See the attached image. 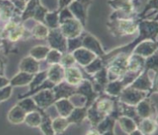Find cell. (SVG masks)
Returning a JSON list of instances; mask_svg holds the SVG:
<instances>
[{
    "mask_svg": "<svg viewBox=\"0 0 158 135\" xmlns=\"http://www.w3.org/2000/svg\"><path fill=\"white\" fill-rule=\"evenodd\" d=\"M83 27L81 22L74 18L66 19L59 24V29L67 39L74 38L83 33Z\"/></svg>",
    "mask_w": 158,
    "mask_h": 135,
    "instance_id": "5",
    "label": "cell"
},
{
    "mask_svg": "<svg viewBox=\"0 0 158 135\" xmlns=\"http://www.w3.org/2000/svg\"><path fill=\"white\" fill-rule=\"evenodd\" d=\"M64 71L65 68L61 63L50 65L47 69L48 80L54 84L60 83L64 80Z\"/></svg>",
    "mask_w": 158,
    "mask_h": 135,
    "instance_id": "16",
    "label": "cell"
},
{
    "mask_svg": "<svg viewBox=\"0 0 158 135\" xmlns=\"http://www.w3.org/2000/svg\"><path fill=\"white\" fill-rule=\"evenodd\" d=\"M157 51V42L146 39L142 41L133 50L132 53H135L143 58H147Z\"/></svg>",
    "mask_w": 158,
    "mask_h": 135,
    "instance_id": "11",
    "label": "cell"
},
{
    "mask_svg": "<svg viewBox=\"0 0 158 135\" xmlns=\"http://www.w3.org/2000/svg\"><path fill=\"white\" fill-rule=\"evenodd\" d=\"M60 63H61L64 68L69 67V66H72V65L75 64V59H74V56H73L72 53L66 52V53H64V54H63V57H62Z\"/></svg>",
    "mask_w": 158,
    "mask_h": 135,
    "instance_id": "40",
    "label": "cell"
},
{
    "mask_svg": "<svg viewBox=\"0 0 158 135\" xmlns=\"http://www.w3.org/2000/svg\"><path fill=\"white\" fill-rule=\"evenodd\" d=\"M77 1L82 3V4L85 5L86 7L89 6L90 3H91V2H92V0H77Z\"/></svg>",
    "mask_w": 158,
    "mask_h": 135,
    "instance_id": "46",
    "label": "cell"
},
{
    "mask_svg": "<svg viewBox=\"0 0 158 135\" xmlns=\"http://www.w3.org/2000/svg\"><path fill=\"white\" fill-rule=\"evenodd\" d=\"M76 93L81 94L86 98V107H89L100 95L94 90L90 80H84V79L76 86Z\"/></svg>",
    "mask_w": 158,
    "mask_h": 135,
    "instance_id": "10",
    "label": "cell"
},
{
    "mask_svg": "<svg viewBox=\"0 0 158 135\" xmlns=\"http://www.w3.org/2000/svg\"><path fill=\"white\" fill-rule=\"evenodd\" d=\"M32 99L39 108L45 110L53 105L55 101L54 93L52 91V89H44L34 94Z\"/></svg>",
    "mask_w": 158,
    "mask_h": 135,
    "instance_id": "8",
    "label": "cell"
},
{
    "mask_svg": "<svg viewBox=\"0 0 158 135\" xmlns=\"http://www.w3.org/2000/svg\"><path fill=\"white\" fill-rule=\"evenodd\" d=\"M144 69L157 72V53L156 52L145 58Z\"/></svg>",
    "mask_w": 158,
    "mask_h": 135,
    "instance_id": "39",
    "label": "cell"
},
{
    "mask_svg": "<svg viewBox=\"0 0 158 135\" xmlns=\"http://www.w3.org/2000/svg\"><path fill=\"white\" fill-rule=\"evenodd\" d=\"M7 62H8L7 57L3 54V52L0 51V75L4 74L5 68H6Z\"/></svg>",
    "mask_w": 158,
    "mask_h": 135,
    "instance_id": "42",
    "label": "cell"
},
{
    "mask_svg": "<svg viewBox=\"0 0 158 135\" xmlns=\"http://www.w3.org/2000/svg\"><path fill=\"white\" fill-rule=\"evenodd\" d=\"M17 104L20 107H22L23 110L26 113L32 112V111H37V110L40 109L38 106H36V104H35L34 100L32 99V97L31 96L24 97V98L19 99V101Z\"/></svg>",
    "mask_w": 158,
    "mask_h": 135,
    "instance_id": "35",
    "label": "cell"
},
{
    "mask_svg": "<svg viewBox=\"0 0 158 135\" xmlns=\"http://www.w3.org/2000/svg\"><path fill=\"white\" fill-rule=\"evenodd\" d=\"M117 120L118 121L120 128L127 134H141L137 129V122L131 117L121 115Z\"/></svg>",
    "mask_w": 158,
    "mask_h": 135,
    "instance_id": "17",
    "label": "cell"
},
{
    "mask_svg": "<svg viewBox=\"0 0 158 135\" xmlns=\"http://www.w3.org/2000/svg\"><path fill=\"white\" fill-rule=\"evenodd\" d=\"M138 17L127 19H109L106 24L110 33L115 36H125L135 34L138 31Z\"/></svg>",
    "mask_w": 158,
    "mask_h": 135,
    "instance_id": "2",
    "label": "cell"
},
{
    "mask_svg": "<svg viewBox=\"0 0 158 135\" xmlns=\"http://www.w3.org/2000/svg\"><path fill=\"white\" fill-rule=\"evenodd\" d=\"M136 0H108V5L114 10L110 19H127L135 15Z\"/></svg>",
    "mask_w": 158,
    "mask_h": 135,
    "instance_id": "3",
    "label": "cell"
},
{
    "mask_svg": "<svg viewBox=\"0 0 158 135\" xmlns=\"http://www.w3.org/2000/svg\"><path fill=\"white\" fill-rule=\"evenodd\" d=\"M3 46V39L1 37V35H0V48L2 47Z\"/></svg>",
    "mask_w": 158,
    "mask_h": 135,
    "instance_id": "47",
    "label": "cell"
},
{
    "mask_svg": "<svg viewBox=\"0 0 158 135\" xmlns=\"http://www.w3.org/2000/svg\"><path fill=\"white\" fill-rule=\"evenodd\" d=\"M69 125L70 124H69L67 117H64L59 116L52 121V129L54 131L55 134L63 133L66 129H68Z\"/></svg>",
    "mask_w": 158,
    "mask_h": 135,
    "instance_id": "31",
    "label": "cell"
},
{
    "mask_svg": "<svg viewBox=\"0 0 158 135\" xmlns=\"http://www.w3.org/2000/svg\"><path fill=\"white\" fill-rule=\"evenodd\" d=\"M53 105L58 111L59 116L64 117H67L70 114L72 110L74 108V105L69 100V98H62L59 100H55Z\"/></svg>",
    "mask_w": 158,
    "mask_h": 135,
    "instance_id": "24",
    "label": "cell"
},
{
    "mask_svg": "<svg viewBox=\"0 0 158 135\" xmlns=\"http://www.w3.org/2000/svg\"><path fill=\"white\" fill-rule=\"evenodd\" d=\"M10 1L14 4V6L15 7L17 11L20 14H22L26 6V3L28 2L27 0H10Z\"/></svg>",
    "mask_w": 158,
    "mask_h": 135,
    "instance_id": "41",
    "label": "cell"
},
{
    "mask_svg": "<svg viewBox=\"0 0 158 135\" xmlns=\"http://www.w3.org/2000/svg\"><path fill=\"white\" fill-rule=\"evenodd\" d=\"M62 57H63V53L60 52L56 49H50L46 57V61L47 63L50 65L56 64V63H60L61 62Z\"/></svg>",
    "mask_w": 158,
    "mask_h": 135,
    "instance_id": "38",
    "label": "cell"
},
{
    "mask_svg": "<svg viewBox=\"0 0 158 135\" xmlns=\"http://www.w3.org/2000/svg\"><path fill=\"white\" fill-rule=\"evenodd\" d=\"M47 79H48L47 69L43 71H39L38 73L34 74L32 80L31 81V83L29 84L30 91H32V90H35L36 88H38Z\"/></svg>",
    "mask_w": 158,
    "mask_h": 135,
    "instance_id": "36",
    "label": "cell"
},
{
    "mask_svg": "<svg viewBox=\"0 0 158 135\" xmlns=\"http://www.w3.org/2000/svg\"><path fill=\"white\" fill-rule=\"evenodd\" d=\"M135 112L139 119L152 117L156 115V101L151 100L149 96L144 98L135 106Z\"/></svg>",
    "mask_w": 158,
    "mask_h": 135,
    "instance_id": "7",
    "label": "cell"
},
{
    "mask_svg": "<svg viewBox=\"0 0 158 135\" xmlns=\"http://www.w3.org/2000/svg\"><path fill=\"white\" fill-rule=\"evenodd\" d=\"M86 134H99V133L97 131V129H96V127H93V129H91L86 132Z\"/></svg>",
    "mask_w": 158,
    "mask_h": 135,
    "instance_id": "45",
    "label": "cell"
},
{
    "mask_svg": "<svg viewBox=\"0 0 158 135\" xmlns=\"http://www.w3.org/2000/svg\"><path fill=\"white\" fill-rule=\"evenodd\" d=\"M52 91L54 93L55 100L62 98H69L71 96L76 93V86H73L64 80L55 84L52 88Z\"/></svg>",
    "mask_w": 158,
    "mask_h": 135,
    "instance_id": "12",
    "label": "cell"
},
{
    "mask_svg": "<svg viewBox=\"0 0 158 135\" xmlns=\"http://www.w3.org/2000/svg\"><path fill=\"white\" fill-rule=\"evenodd\" d=\"M26 112L23 110L22 107L16 104L9 111L7 118L9 122L13 123V124H20L25 121Z\"/></svg>",
    "mask_w": 158,
    "mask_h": 135,
    "instance_id": "22",
    "label": "cell"
},
{
    "mask_svg": "<svg viewBox=\"0 0 158 135\" xmlns=\"http://www.w3.org/2000/svg\"><path fill=\"white\" fill-rule=\"evenodd\" d=\"M19 68V71L35 74L40 71V61H37L36 59L29 55L20 61Z\"/></svg>",
    "mask_w": 158,
    "mask_h": 135,
    "instance_id": "18",
    "label": "cell"
},
{
    "mask_svg": "<svg viewBox=\"0 0 158 135\" xmlns=\"http://www.w3.org/2000/svg\"><path fill=\"white\" fill-rule=\"evenodd\" d=\"M68 9L73 14L74 19L79 20L83 26H85L86 24V19H87V9L84 4H82L77 0H74L72 3L68 6Z\"/></svg>",
    "mask_w": 158,
    "mask_h": 135,
    "instance_id": "13",
    "label": "cell"
},
{
    "mask_svg": "<svg viewBox=\"0 0 158 135\" xmlns=\"http://www.w3.org/2000/svg\"><path fill=\"white\" fill-rule=\"evenodd\" d=\"M40 3H41V1H39V0H29L27 2L26 8H25V10L21 14V16H20L22 22H26V20L33 19L35 11H36V9H37V6Z\"/></svg>",
    "mask_w": 158,
    "mask_h": 135,
    "instance_id": "28",
    "label": "cell"
},
{
    "mask_svg": "<svg viewBox=\"0 0 158 135\" xmlns=\"http://www.w3.org/2000/svg\"><path fill=\"white\" fill-rule=\"evenodd\" d=\"M74 0H58V9L57 10L60 11L63 9L68 7Z\"/></svg>",
    "mask_w": 158,
    "mask_h": 135,
    "instance_id": "43",
    "label": "cell"
},
{
    "mask_svg": "<svg viewBox=\"0 0 158 135\" xmlns=\"http://www.w3.org/2000/svg\"><path fill=\"white\" fill-rule=\"evenodd\" d=\"M40 109L26 113L25 121H24L26 125L31 128H39L42 122V114H41Z\"/></svg>",
    "mask_w": 158,
    "mask_h": 135,
    "instance_id": "30",
    "label": "cell"
},
{
    "mask_svg": "<svg viewBox=\"0 0 158 135\" xmlns=\"http://www.w3.org/2000/svg\"><path fill=\"white\" fill-rule=\"evenodd\" d=\"M50 49H51L50 47H48V46H35L30 50V56H31L37 61H42L43 59H45Z\"/></svg>",
    "mask_w": 158,
    "mask_h": 135,
    "instance_id": "32",
    "label": "cell"
},
{
    "mask_svg": "<svg viewBox=\"0 0 158 135\" xmlns=\"http://www.w3.org/2000/svg\"><path fill=\"white\" fill-rule=\"evenodd\" d=\"M123 89H124V86H123V83L120 80V79H118L116 80L108 81L104 88L103 92L106 95H108L109 96L118 98Z\"/></svg>",
    "mask_w": 158,
    "mask_h": 135,
    "instance_id": "26",
    "label": "cell"
},
{
    "mask_svg": "<svg viewBox=\"0 0 158 135\" xmlns=\"http://www.w3.org/2000/svg\"><path fill=\"white\" fill-rule=\"evenodd\" d=\"M10 84V80L7 79L4 75H0V89H2L3 87L7 86Z\"/></svg>",
    "mask_w": 158,
    "mask_h": 135,
    "instance_id": "44",
    "label": "cell"
},
{
    "mask_svg": "<svg viewBox=\"0 0 158 135\" xmlns=\"http://www.w3.org/2000/svg\"><path fill=\"white\" fill-rule=\"evenodd\" d=\"M82 38L83 33L77 37L67 39V52L72 53L76 49L82 47Z\"/></svg>",
    "mask_w": 158,
    "mask_h": 135,
    "instance_id": "37",
    "label": "cell"
},
{
    "mask_svg": "<svg viewBox=\"0 0 158 135\" xmlns=\"http://www.w3.org/2000/svg\"><path fill=\"white\" fill-rule=\"evenodd\" d=\"M145 58L135 53H131L128 58L127 70L129 72H141L144 70Z\"/></svg>",
    "mask_w": 158,
    "mask_h": 135,
    "instance_id": "21",
    "label": "cell"
},
{
    "mask_svg": "<svg viewBox=\"0 0 158 135\" xmlns=\"http://www.w3.org/2000/svg\"><path fill=\"white\" fill-rule=\"evenodd\" d=\"M137 129L141 134H153L157 129L156 119L153 117H146L139 120L137 123Z\"/></svg>",
    "mask_w": 158,
    "mask_h": 135,
    "instance_id": "19",
    "label": "cell"
},
{
    "mask_svg": "<svg viewBox=\"0 0 158 135\" xmlns=\"http://www.w3.org/2000/svg\"><path fill=\"white\" fill-rule=\"evenodd\" d=\"M83 74L81 69L74 65L69 66V67L65 68L64 71V80L68 84L73 85V86H77L78 84L83 80Z\"/></svg>",
    "mask_w": 158,
    "mask_h": 135,
    "instance_id": "15",
    "label": "cell"
},
{
    "mask_svg": "<svg viewBox=\"0 0 158 135\" xmlns=\"http://www.w3.org/2000/svg\"><path fill=\"white\" fill-rule=\"evenodd\" d=\"M34 74H29L26 72L19 71V73L15 74L11 80H10V84L13 87L25 86V85H29L31 81L32 80Z\"/></svg>",
    "mask_w": 158,
    "mask_h": 135,
    "instance_id": "25",
    "label": "cell"
},
{
    "mask_svg": "<svg viewBox=\"0 0 158 135\" xmlns=\"http://www.w3.org/2000/svg\"><path fill=\"white\" fill-rule=\"evenodd\" d=\"M47 40L50 48L56 49L63 54L67 52V38L63 35L59 28L49 30Z\"/></svg>",
    "mask_w": 158,
    "mask_h": 135,
    "instance_id": "6",
    "label": "cell"
},
{
    "mask_svg": "<svg viewBox=\"0 0 158 135\" xmlns=\"http://www.w3.org/2000/svg\"><path fill=\"white\" fill-rule=\"evenodd\" d=\"M72 54L75 59V63H79L83 68L85 67L90 63H91L97 57V55L94 54L93 52H91L83 47L76 49L75 51L72 52Z\"/></svg>",
    "mask_w": 158,
    "mask_h": 135,
    "instance_id": "14",
    "label": "cell"
},
{
    "mask_svg": "<svg viewBox=\"0 0 158 135\" xmlns=\"http://www.w3.org/2000/svg\"><path fill=\"white\" fill-rule=\"evenodd\" d=\"M104 67H105V63H104L103 60L100 57H97L91 63L84 67V69L86 74L92 75Z\"/></svg>",
    "mask_w": 158,
    "mask_h": 135,
    "instance_id": "34",
    "label": "cell"
},
{
    "mask_svg": "<svg viewBox=\"0 0 158 135\" xmlns=\"http://www.w3.org/2000/svg\"><path fill=\"white\" fill-rule=\"evenodd\" d=\"M35 25L31 29V35L37 40H47L49 33V28L44 23L35 21Z\"/></svg>",
    "mask_w": 158,
    "mask_h": 135,
    "instance_id": "27",
    "label": "cell"
},
{
    "mask_svg": "<svg viewBox=\"0 0 158 135\" xmlns=\"http://www.w3.org/2000/svg\"><path fill=\"white\" fill-rule=\"evenodd\" d=\"M44 24L48 26L49 30L59 28V19H58V11H51L46 14L44 18Z\"/></svg>",
    "mask_w": 158,
    "mask_h": 135,
    "instance_id": "33",
    "label": "cell"
},
{
    "mask_svg": "<svg viewBox=\"0 0 158 135\" xmlns=\"http://www.w3.org/2000/svg\"><path fill=\"white\" fill-rule=\"evenodd\" d=\"M41 114H42V122L39 126V129L42 133L46 135L55 134L54 131L52 129V119L51 117L45 112V110L40 109Z\"/></svg>",
    "mask_w": 158,
    "mask_h": 135,
    "instance_id": "29",
    "label": "cell"
},
{
    "mask_svg": "<svg viewBox=\"0 0 158 135\" xmlns=\"http://www.w3.org/2000/svg\"><path fill=\"white\" fill-rule=\"evenodd\" d=\"M157 19H141V20H139V24H138L139 36L135 39L132 42L127 44L126 46L120 47L118 48L114 49L108 53H106L102 58V59L103 60L104 63H106L112 57H113L114 55L118 54V53L130 55L136 46L138 45L139 42L144 40H146V39H150V40L157 42Z\"/></svg>",
    "mask_w": 158,
    "mask_h": 135,
    "instance_id": "1",
    "label": "cell"
},
{
    "mask_svg": "<svg viewBox=\"0 0 158 135\" xmlns=\"http://www.w3.org/2000/svg\"><path fill=\"white\" fill-rule=\"evenodd\" d=\"M148 96V92L136 90L130 85L125 87L118 97V100L130 106H136L138 103Z\"/></svg>",
    "mask_w": 158,
    "mask_h": 135,
    "instance_id": "4",
    "label": "cell"
},
{
    "mask_svg": "<svg viewBox=\"0 0 158 135\" xmlns=\"http://www.w3.org/2000/svg\"><path fill=\"white\" fill-rule=\"evenodd\" d=\"M87 108L86 106L74 107L70 114L67 117L69 124H81L84 122L85 119L86 118Z\"/></svg>",
    "mask_w": 158,
    "mask_h": 135,
    "instance_id": "23",
    "label": "cell"
},
{
    "mask_svg": "<svg viewBox=\"0 0 158 135\" xmlns=\"http://www.w3.org/2000/svg\"><path fill=\"white\" fill-rule=\"evenodd\" d=\"M117 119L113 117L107 115L101 121L97 126L96 129L99 134H114V126Z\"/></svg>",
    "mask_w": 158,
    "mask_h": 135,
    "instance_id": "20",
    "label": "cell"
},
{
    "mask_svg": "<svg viewBox=\"0 0 158 135\" xmlns=\"http://www.w3.org/2000/svg\"><path fill=\"white\" fill-rule=\"evenodd\" d=\"M82 47L91 52H93L94 54L97 55V57H100V58H102L104 55L106 54V52L102 48V46L98 41V39L90 33H85V34L83 33Z\"/></svg>",
    "mask_w": 158,
    "mask_h": 135,
    "instance_id": "9",
    "label": "cell"
},
{
    "mask_svg": "<svg viewBox=\"0 0 158 135\" xmlns=\"http://www.w3.org/2000/svg\"><path fill=\"white\" fill-rule=\"evenodd\" d=\"M39 1H41V0H39Z\"/></svg>",
    "mask_w": 158,
    "mask_h": 135,
    "instance_id": "48",
    "label": "cell"
}]
</instances>
